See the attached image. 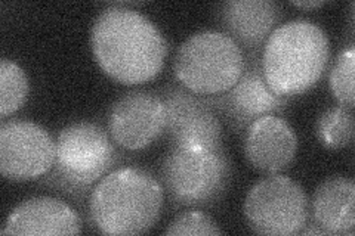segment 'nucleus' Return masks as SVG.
Instances as JSON below:
<instances>
[{"label": "nucleus", "mask_w": 355, "mask_h": 236, "mask_svg": "<svg viewBox=\"0 0 355 236\" xmlns=\"http://www.w3.org/2000/svg\"><path fill=\"white\" fill-rule=\"evenodd\" d=\"M96 64L111 80L138 86L157 77L168 56V42L154 22L121 5L105 8L91 28Z\"/></svg>", "instance_id": "f257e3e1"}, {"label": "nucleus", "mask_w": 355, "mask_h": 236, "mask_svg": "<svg viewBox=\"0 0 355 236\" xmlns=\"http://www.w3.org/2000/svg\"><path fill=\"white\" fill-rule=\"evenodd\" d=\"M164 192L157 177L138 167L110 172L89 197V217L99 233L135 236L160 220Z\"/></svg>", "instance_id": "f03ea898"}, {"label": "nucleus", "mask_w": 355, "mask_h": 236, "mask_svg": "<svg viewBox=\"0 0 355 236\" xmlns=\"http://www.w3.org/2000/svg\"><path fill=\"white\" fill-rule=\"evenodd\" d=\"M261 69L272 92L293 98L311 91L324 75L330 61L326 31L308 19L277 27L262 48Z\"/></svg>", "instance_id": "7ed1b4c3"}, {"label": "nucleus", "mask_w": 355, "mask_h": 236, "mask_svg": "<svg viewBox=\"0 0 355 236\" xmlns=\"http://www.w3.org/2000/svg\"><path fill=\"white\" fill-rule=\"evenodd\" d=\"M117 163L110 133L95 122L79 121L65 126L57 138V156L44 183L58 192L83 198Z\"/></svg>", "instance_id": "20e7f679"}, {"label": "nucleus", "mask_w": 355, "mask_h": 236, "mask_svg": "<svg viewBox=\"0 0 355 236\" xmlns=\"http://www.w3.org/2000/svg\"><path fill=\"white\" fill-rule=\"evenodd\" d=\"M232 168L224 149L172 146L160 164L159 181L175 208L212 207L224 197Z\"/></svg>", "instance_id": "39448f33"}, {"label": "nucleus", "mask_w": 355, "mask_h": 236, "mask_svg": "<svg viewBox=\"0 0 355 236\" xmlns=\"http://www.w3.org/2000/svg\"><path fill=\"white\" fill-rule=\"evenodd\" d=\"M246 69L243 49L225 33L205 30L188 37L178 49L173 73L178 83L198 96L228 92Z\"/></svg>", "instance_id": "423d86ee"}, {"label": "nucleus", "mask_w": 355, "mask_h": 236, "mask_svg": "<svg viewBox=\"0 0 355 236\" xmlns=\"http://www.w3.org/2000/svg\"><path fill=\"white\" fill-rule=\"evenodd\" d=\"M243 215L254 233L293 236L301 233L309 221V199L293 179L270 174L249 189Z\"/></svg>", "instance_id": "0eeeda50"}, {"label": "nucleus", "mask_w": 355, "mask_h": 236, "mask_svg": "<svg viewBox=\"0 0 355 236\" xmlns=\"http://www.w3.org/2000/svg\"><path fill=\"white\" fill-rule=\"evenodd\" d=\"M166 107V134L172 146L180 148L224 149V130L209 96H198L181 84L163 89Z\"/></svg>", "instance_id": "6e6552de"}, {"label": "nucleus", "mask_w": 355, "mask_h": 236, "mask_svg": "<svg viewBox=\"0 0 355 236\" xmlns=\"http://www.w3.org/2000/svg\"><path fill=\"white\" fill-rule=\"evenodd\" d=\"M57 142L49 131L27 120L0 125V173L9 182L22 183L46 176L55 164Z\"/></svg>", "instance_id": "1a4fd4ad"}, {"label": "nucleus", "mask_w": 355, "mask_h": 236, "mask_svg": "<svg viewBox=\"0 0 355 236\" xmlns=\"http://www.w3.org/2000/svg\"><path fill=\"white\" fill-rule=\"evenodd\" d=\"M107 127L121 149L148 148L166 131V107L160 93L130 91L120 96L110 109Z\"/></svg>", "instance_id": "9d476101"}, {"label": "nucleus", "mask_w": 355, "mask_h": 236, "mask_svg": "<svg viewBox=\"0 0 355 236\" xmlns=\"http://www.w3.org/2000/svg\"><path fill=\"white\" fill-rule=\"evenodd\" d=\"M209 98L218 114L225 117L228 126L239 133H244L258 118L283 114L291 102V98L272 92L257 64L246 65L240 80L228 92Z\"/></svg>", "instance_id": "9b49d317"}, {"label": "nucleus", "mask_w": 355, "mask_h": 236, "mask_svg": "<svg viewBox=\"0 0 355 236\" xmlns=\"http://www.w3.org/2000/svg\"><path fill=\"white\" fill-rule=\"evenodd\" d=\"M296 133L280 116H265L244 130L243 152L249 165L262 174H279L296 158Z\"/></svg>", "instance_id": "f8f14e48"}, {"label": "nucleus", "mask_w": 355, "mask_h": 236, "mask_svg": "<svg viewBox=\"0 0 355 236\" xmlns=\"http://www.w3.org/2000/svg\"><path fill=\"white\" fill-rule=\"evenodd\" d=\"M215 17L222 33L241 49L258 52L279 27L282 9L272 0H230L216 6Z\"/></svg>", "instance_id": "ddd939ff"}, {"label": "nucleus", "mask_w": 355, "mask_h": 236, "mask_svg": "<svg viewBox=\"0 0 355 236\" xmlns=\"http://www.w3.org/2000/svg\"><path fill=\"white\" fill-rule=\"evenodd\" d=\"M82 221L76 210L67 202L52 197H33L22 201L3 224L0 235L51 236L80 235Z\"/></svg>", "instance_id": "4468645a"}, {"label": "nucleus", "mask_w": 355, "mask_h": 236, "mask_svg": "<svg viewBox=\"0 0 355 236\" xmlns=\"http://www.w3.org/2000/svg\"><path fill=\"white\" fill-rule=\"evenodd\" d=\"M355 183L336 174L321 182L309 201V217L324 235L352 236L355 230Z\"/></svg>", "instance_id": "2eb2a0df"}, {"label": "nucleus", "mask_w": 355, "mask_h": 236, "mask_svg": "<svg viewBox=\"0 0 355 236\" xmlns=\"http://www.w3.org/2000/svg\"><path fill=\"white\" fill-rule=\"evenodd\" d=\"M354 109L347 107H331L323 111L317 120L315 134L318 142L327 149H343L354 142Z\"/></svg>", "instance_id": "dca6fc26"}, {"label": "nucleus", "mask_w": 355, "mask_h": 236, "mask_svg": "<svg viewBox=\"0 0 355 236\" xmlns=\"http://www.w3.org/2000/svg\"><path fill=\"white\" fill-rule=\"evenodd\" d=\"M28 92L26 71L14 61H0V117L6 118L24 107Z\"/></svg>", "instance_id": "f3484780"}, {"label": "nucleus", "mask_w": 355, "mask_h": 236, "mask_svg": "<svg viewBox=\"0 0 355 236\" xmlns=\"http://www.w3.org/2000/svg\"><path fill=\"white\" fill-rule=\"evenodd\" d=\"M354 73H355V46L349 44L342 49L333 61L329 74V86L333 98L342 107L354 109Z\"/></svg>", "instance_id": "a211bd4d"}, {"label": "nucleus", "mask_w": 355, "mask_h": 236, "mask_svg": "<svg viewBox=\"0 0 355 236\" xmlns=\"http://www.w3.org/2000/svg\"><path fill=\"white\" fill-rule=\"evenodd\" d=\"M163 233L168 236H216L224 232L206 212L190 208L178 215Z\"/></svg>", "instance_id": "6ab92c4d"}, {"label": "nucleus", "mask_w": 355, "mask_h": 236, "mask_svg": "<svg viewBox=\"0 0 355 236\" xmlns=\"http://www.w3.org/2000/svg\"><path fill=\"white\" fill-rule=\"evenodd\" d=\"M327 2H324V0H304V2H292L293 6L296 8H301V9H317V8H321L324 6Z\"/></svg>", "instance_id": "aec40b11"}]
</instances>
